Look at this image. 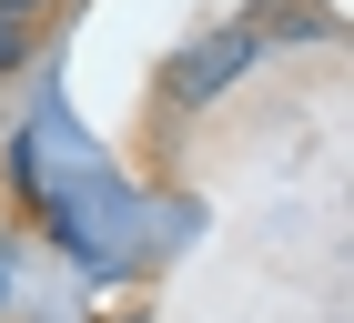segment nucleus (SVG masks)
<instances>
[{
  "label": "nucleus",
  "instance_id": "obj_3",
  "mask_svg": "<svg viewBox=\"0 0 354 323\" xmlns=\"http://www.w3.org/2000/svg\"><path fill=\"white\" fill-rule=\"evenodd\" d=\"M51 10H61V0H0V21H21V30H41Z\"/></svg>",
  "mask_w": 354,
  "mask_h": 323
},
{
  "label": "nucleus",
  "instance_id": "obj_2",
  "mask_svg": "<svg viewBox=\"0 0 354 323\" xmlns=\"http://www.w3.org/2000/svg\"><path fill=\"white\" fill-rule=\"evenodd\" d=\"M30 51H41V30H21V21H0V81H10V71H30Z\"/></svg>",
  "mask_w": 354,
  "mask_h": 323
},
{
  "label": "nucleus",
  "instance_id": "obj_4",
  "mask_svg": "<svg viewBox=\"0 0 354 323\" xmlns=\"http://www.w3.org/2000/svg\"><path fill=\"white\" fill-rule=\"evenodd\" d=\"M0 303H10V263H0Z\"/></svg>",
  "mask_w": 354,
  "mask_h": 323
},
{
  "label": "nucleus",
  "instance_id": "obj_1",
  "mask_svg": "<svg viewBox=\"0 0 354 323\" xmlns=\"http://www.w3.org/2000/svg\"><path fill=\"white\" fill-rule=\"evenodd\" d=\"M253 51H263V30H223V41H213V71H243ZM203 91H213V81H203V51H192L183 71H172V101H203Z\"/></svg>",
  "mask_w": 354,
  "mask_h": 323
}]
</instances>
